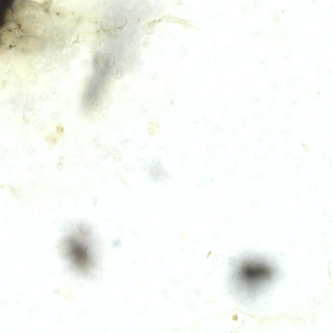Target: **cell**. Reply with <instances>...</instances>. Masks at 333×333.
Masks as SVG:
<instances>
[{"mask_svg": "<svg viewBox=\"0 0 333 333\" xmlns=\"http://www.w3.org/2000/svg\"><path fill=\"white\" fill-rule=\"evenodd\" d=\"M89 231L84 225L79 227L64 242L65 252L72 265L81 273L87 274L94 264Z\"/></svg>", "mask_w": 333, "mask_h": 333, "instance_id": "obj_2", "label": "cell"}, {"mask_svg": "<svg viewBox=\"0 0 333 333\" xmlns=\"http://www.w3.org/2000/svg\"><path fill=\"white\" fill-rule=\"evenodd\" d=\"M45 124L43 123L39 124L36 126V129L39 130L44 129L45 128Z\"/></svg>", "mask_w": 333, "mask_h": 333, "instance_id": "obj_11", "label": "cell"}, {"mask_svg": "<svg viewBox=\"0 0 333 333\" xmlns=\"http://www.w3.org/2000/svg\"><path fill=\"white\" fill-rule=\"evenodd\" d=\"M101 60L104 66L107 68L112 66L115 62V58L109 53H104L101 57Z\"/></svg>", "mask_w": 333, "mask_h": 333, "instance_id": "obj_4", "label": "cell"}, {"mask_svg": "<svg viewBox=\"0 0 333 333\" xmlns=\"http://www.w3.org/2000/svg\"><path fill=\"white\" fill-rule=\"evenodd\" d=\"M150 175L153 180L156 182H161L166 180L168 177L167 172L161 163L155 161L150 166Z\"/></svg>", "mask_w": 333, "mask_h": 333, "instance_id": "obj_3", "label": "cell"}, {"mask_svg": "<svg viewBox=\"0 0 333 333\" xmlns=\"http://www.w3.org/2000/svg\"><path fill=\"white\" fill-rule=\"evenodd\" d=\"M113 76L115 77H120L123 74V71L121 68L119 67H115L112 71Z\"/></svg>", "mask_w": 333, "mask_h": 333, "instance_id": "obj_7", "label": "cell"}, {"mask_svg": "<svg viewBox=\"0 0 333 333\" xmlns=\"http://www.w3.org/2000/svg\"><path fill=\"white\" fill-rule=\"evenodd\" d=\"M59 114L57 112L53 113L51 116V119L52 120L56 119L59 117Z\"/></svg>", "mask_w": 333, "mask_h": 333, "instance_id": "obj_8", "label": "cell"}, {"mask_svg": "<svg viewBox=\"0 0 333 333\" xmlns=\"http://www.w3.org/2000/svg\"><path fill=\"white\" fill-rule=\"evenodd\" d=\"M38 76L35 73H31L28 74L26 78V81L31 85H35L37 82Z\"/></svg>", "mask_w": 333, "mask_h": 333, "instance_id": "obj_6", "label": "cell"}, {"mask_svg": "<svg viewBox=\"0 0 333 333\" xmlns=\"http://www.w3.org/2000/svg\"><path fill=\"white\" fill-rule=\"evenodd\" d=\"M57 129L58 132H59V133L60 134L62 133L63 129L62 125L59 124V125H58L57 127Z\"/></svg>", "mask_w": 333, "mask_h": 333, "instance_id": "obj_9", "label": "cell"}, {"mask_svg": "<svg viewBox=\"0 0 333 333\" xmlns=\"http://www.w3.org/2000/svg\"><path fill=\"white\" fill-rule=\"evenodd\" d=\"M40 99L42 101H45L47 98V95L46 93H44L41 94L40 96Z\"/></svg>", "mask_w": 333, "mask_h": 333, "instance_id": "obj_10", "label": "cell"}, {"mask_svg": "<svg viewBox=\"0 0 333 333\" xmlns=\"http://www.w3.org/2000/svg\"><path fill=\"white\" fill-rule=\"evenodd\" d=\"M44 64V59L41 57H35L31 61L32 66L36 69L41 68L43 66Z\"/></svg>", "mask_w": 333, "mask_h": 333, "instance_id": "obj_5", "label": "cell"}, {"mask_svg": "<svg viewBox=\"0 0 333 333\" xmlns=\"http://www.w3.org/2000/svg\"><path fill=\"white\" fill-rule=\"evenodd\" d=\"M232 278L236 286L241 289V292H244L245 294L252 296L257 287L269 281L273 276L271 267L261 260L245 258L237 263Z\"/></svg>", "mask_w": 333, "mask_h": 333, "instance_id": "obj_1", "label": "cell"}]
</instances>
